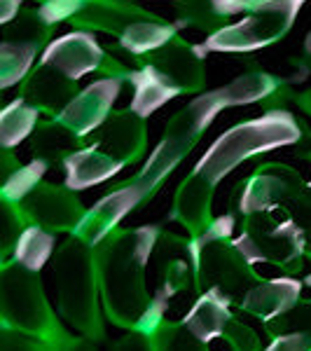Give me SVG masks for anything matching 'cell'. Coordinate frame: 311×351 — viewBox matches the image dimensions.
<instances>
[{"label":"cell","mask_w":311,"mask_h":351,"mask_svg":"<svg viewBox=\"0 0 311 351\" xmlns=\"http://www.w3.org/2000/svg\"><path fill=\"white\" fill-rule=\"evenodd\" d=\"M120 87L122 82L117 77H103V80L89 84L84 92L75 94V99L68 101V106L59 115V122L71 129L77 138L87 136L105 120L110 106L120 94Z\"/></svg>","instance_id":"30bf717a"},{"label":"cell","mask_w":311,"mask_h":351,"mask_svg":"<svg viewBox=\"0 0 311 351\" xmlns=\"http://www.w3.org/2000/svg\"><path fill=\"white\" fill-rule=\"evenodd\" d=\"M38 108H33L28 101L16 99L0 115V136H3V148H14L19 141H24L33 132L38 122Z\"/></svg>","instance_id":"7402d4cb"},{"label":"cell","mask_w":311,"mask_h":351,"mask_svg":"<svg viewBox=\"0 0 311 351\" xmlns=\"http://www.w3.org/2000/svg\"><path fill=\"white\" fill-rule=\"evenodd\" d=\"M143 143H145L143 124H140V117L132 110H124L122 115H117L105 127L103 136L96 141V145L101 150H105L122 164L134 162L143 152Z\"/></svg>","instance_id":"ac0fdd59"},{"label":"cell","mask_w":311,"mask_h":351,"mask_svg":"<svg viewBox=\"0 0 311 351\" xmlns=\"http://www.w3.org/2000/svg\"><path fill=\"white\" fill-rule=\"evenodd\" d=\"M73 82L75 80H68V77L61 75L59 71L40 64V68L33 73L24 101H28L33 108H38L40 112H54L64 106V101L75 99V96H73L75 94Z\"/></svg>","instance_id":"d6986e66"},{"label":"cell","mask_w":311,"mask_h":351,"mask_svg":"<svg viewBox=\"0 0 311 351\" xmlns=\"http://www.w3.org/2000/svg\"><path fill=\"white\" fill-rule=\"evenodd\" d=\"M157 263H160V286H157L152 300L169 304V300L173 295L188 291L195 284L190 239L164 234L160 239V246H157Z\"/></svg>","instance_id":"7c38bea8"},{"label":"cell","mask_w":311,"mask_h":351,"mask_svg":"<svg viewBox=\"0 0 311 351\" xmlns=\"http://www.w3.org/2000/svg\"><path fill=\"white\" fill-rule=\"evenodd\" d=\"M304 284H307L311 288V274H307V279H304Z\"/></svg>","instance_id":"d6a6232c"},{"label":"cell","mask_w":311,"mask_h":351,"mask_svg":"<svg viewBox=\"0 0 311 351\" xmlns=\"http://www.w3.org/2000/svg\"><path fill=\"white\" fill-rule=\"evenodd\" d=\"M176 28L178 24H164L157 21V16H143L120 33V45L129 54L140 56L171 43L176 38Z\"/></svg>","instance_id":"ffe728a7"},{"label":"cell","mask_w":311,"mask_h":351,"mask_svg":"<svg viewBox=\"0 0 311 351\" xmlns=\"http://www.w3.org/2000/svg\"><path fill=\"white\" fill-rule=\"evenodd\" d=\"M309 258H311V253H309Z\"/></svg>","instance_id":"e575fe53"},{"label":"cell","mask_w":311,"mask_h":351,"mask_svg":"<svg viewBox=\"0 0 311 351\" xmlns=\"http://www.w3.org/2000/svg\"><path fill=\"white\" fill-rule=\"evenodd\" d=\"M0 311L8 330L26 332L47 344H59L68 335L45 298L40 271L14 260H5L0 271Z\"/></svg>","instance_id":"5b68a950"},{"label":"cell","mask_w":311,"mask_h":351,"mask_svg":"<svg viewBox=\"0 0 311 351\" xmlns=\"http://www.w3.org/2000/svg\"><path fill=\"white\" fill-rule=\"evenodd\" d=\"M21 0H3V21L8 24L10 19L14 16V12H19Z\"/></svg>","instance_id":"4dcf8cb0"},{"label":"cell","mask_w":311,"mask_h":351,"mask_svg":"<svg viewBox=\"0 0 311 351\" xmlns=\"http://www.w3.org/2000/svg\"><path fill=\"white\" fill-rule=\"evenodd\" d=\"M129 82L134 84V101L129 110L136 112L138 117L152 115L166 101H171L173 96L180 94V89L155 64H148L140 71L129 73Z\"/></svg>","instance_id":"e0dca14e"},{"label":"cell","mask_w":311,"mask_h":351,"mask_svg":"<svg viewBox=\"0 0 311 351\" xmlns=\"http://www.w3.org/2000/svg\"><path fill=\"white\" fill-rule=\"evenodd\" d=\"M54 253V232L40 228V225H26L21 232L19 241H16L12 256L14 263L24 265V267L40 271L49 256Z\"/></svg>","instance_id":"44dd1931"},{"label":"cell","mask_w":311,"mask_h":351,"mask_svg":"<svg viewBox=\"0 0 311 351\" xmlns=\"http://www.w3.org/2000/svg\"><path fill=\"white\" fill-rule=\"evenodd\" d=\"M56 302L61 316L94 342L105 339V326L99 309V269H96V246L71 237L56 251L54 258Z\"/></svg>","instance_id":"3957f363"},{"label":"cell","mask_w":311,"mask_h":351,"mask_svg":"<svg viewBox=\"0 0 311 351\" xmlns=\"http://www.w3.org/2000/svg\"><path fill=\"white\" fill-rule=\"evenodd\" d=\"M103 59V49L99 47L92 33H68L45 49L40 64L59 71L68 80H77L101 68Z\"/></svg>","instance_id":"8fae6325"},{"label":"cell","mask_w":311,"mask_h":351,"mask_svg":"<svg viewBox=\"0 0 311 351\" xmlns=\"http://www.w3.org/2000/svg\"><path fill=\"white\" fill-rule=\"evenodd\" d=\"M54 349L56 351H96V342L89 337H82V335L75 337L68 332L59 344H54Z\"/></svg>","instance_id":"f546056e"},{"label":"cell","mask_w":311,"mask_h":351,"mask_svg":"<svg viewBox=\"0 0 311 351\" xmlns=\"http://www.w3.org/2000/svg\"><path fill=\"white\" fill-rule=\"evenodd\" d=\"M239 188L241 197L236 208L241 216H253V213H271L286 206L307 185L293 169L281 167V164H267V167H258V171Z\"/></svg>","instance_id":"ba28073f"},{"label":"cell","mask_w":311,"mask_h":351,"mask_svg":"<svg viewBox=\"0 0 311 351\" xmlns=\"http://www.w3.org/2000/svg\"><path fill=\"white\" fill-rule=\"evenodd\" d=\"M232 230H234L232 213L211 220V225L201 234L190 237V253L195 265L197 295L216 293L227 300L232 307H239L246 293L258 281H262V276L241 256L234 241H229Z\"/></svg>","instance_id":"7a4b0ae2"},{"label":"cell","mask_w":311,"mask_h":351,"mask_svg":"<svg viewBox=\"0 0 311 351\" xmlns=\"http://www.w3.org/2000/svg\"><path fill=\"white\" fill-rule=\"evenodd\" d=\"M299 8L302 5L293 0H248L244 8L248 16L220 28L195 47L201 56L208 52H253V49L267 47L286 36Z\"/></svg>","instance_id":"8992f818"},{"label":"cell","mask_w":311,"mask_h":351,"mask_svg":"<svg viewBox=\"0 0 311 351\" xmlns=\"http://www.w3.org/2000/svg\"><path fill=\"white\" fill-rule=\"evenodd\" d=\"M73 192L75 190L71 188L38 185L16 206L31 225H40L49 232H75L87 211Z\"/></svg>","instance_id":"9c48e42d"},{"label":"cell","mask_w":311,"mask_h":351,"mask_svg":"<svg viewBox=\"0 0 311 351\" xmlns=\"http://www.w3.org/2000/svg\"><path fill=\"white\" fill-rule=\"evenodd\" d=\"M232 316L234 314H232V304L227 300H223L216 293H201V295H197L192 309L180 319V324L195 337L208 344L211 339L223 337Z\"/></svg>","instance_id":"2e32d148"},{"label":"cell","mask_w":311,"mask_h":351,"mask_svg":"<svg viewBox=\"0 0 311 351\" xmlns=\"http://www.w3.org/2000/svg\"><path fill=\"white\" fill-rule=\"evenodd\" d=\"M309 188H311V183H309Z\"/></svg>","instance_id":"d590c367"},{"label":"cell","mask_w":311,"mask_h":351,"mask_svg":"<svg viewBox=\"0 0 311 351\" xmlns=\"http://www.w3.org/2000/svg\"><path fill=\"white\" fill-rule=\"evenodd\" d=\"M223 339L227 342L229 351H264L258 332L251 326H246L244 321L236 319V316H232V321L223 332Z\"/></svg>","instance_id":"484cf974"},{"label":"cell","mask_w":311,"mask_h":351,"mask_svg":"<svg viewBox=\"0 0 311 351\" xmlns=\"http://www.w3.org/2000/svg\"><path fill=\"white\" fill-rule=\"evenodd\" d=\"M38 45H28L19 40H5L3 43V56H0V68H3V77L0 84L10 87V84L19 82L28 73L33 59H36Z\"/></svg>","instance_id":"603a6c76"},{"label":"cell","mask_w":311,"mask_h":351,"mask_svg":"<svg viewBox=\"0 0 311 351\" xmlns=\"http://www.w3.org/2000/svg\"><path fill=\"white\" fill-rule=\"evenodd\" d=\"M0 351H56V349H54V344H47L33 335H26V332H16V330L3 328Z\"/></svg>","instance_id":"4316f807"},{"label":"cell","mask_w":311,"mask_h":351,"mask_svg":"<svg viewBox=\"0 0 311 351\" xmlns=\"http://www.w3.org/2000/svg\"><path fill=\"white\" fill-rule=\"evenodd\" d=\"M307 52L311 54V33H309V38H307Z\"/></svg>","instance_id":"1f68e13d"},{"label":"cell","mask_w":311,"mask_h":351,"mask_svg":"<svg viewBox=\"0 0 311 351\" xmlns=\"http://www.w3.org/2000/svg\"><path fill=\"white\" fill-rule=\"evenodd\" d=\"M110 351H155V342H152V335H148V332L129 330L124 337L110 344Z\"/></svg>","instance_id":"f1b7e54d"},{"label":"cell","mask_w":311,"mask_h":351,"mask_svg":"<svg viewBox=\"0 0 311 351\" xmlns=\"http://www.w3.org/2000/svg\"><path fill=\"white\" fill-rule=\"evenodd\" d=\"M299 302H302V281L293 279V276H281V279L258 281L236 309L267 324L276 316L290 311Z\"/></svg>","instance_id":"4fadbf2b"},{"label":"cell","mask_w":311,"mask_h":351,"mask_svg":"<svg viewBox=\"0 0 311 351\" xmlns=\"http://www.w3.org/2000/svg\"><path fill=\"white\" fill-rule=\"evenodd\" d=\"M234 246L251 265L267 263L286 274H297L304 265L307 234L290 218L276 220L271 213H253L246 216L244 230L234 239Z\"/></svg>","instance_id":"52a82bcc"},{"label":"cell","mask_w":311,"mask_h":351,"mask_svg":"<svg viewBox=\"0 0 311 351\" xmlns=\"http://www.w3.org/2000/svg\"><path fill=\"white\" fill-rule=\"evenodd\" d=\"M216 185L199 176L190 173L180 185L176 202H173L171 220H178L183 228H188L190 237L201 234L211 225V197Z\"/></svg>","instance_id":"5bb4252c"},{"label":"cell","mask_w":311,"mask_h":351,"mask_svg":"<svg viewBox=\"0 0 311 351\" xmlns=\"http://www.w3.org/2000/svg\"><path fill=\"white\" fill-rule=\"evenodd\" d=\"M49 169V164H45L42 160H33L28 167H16L12 173L5 176L3 183V199L19 204L24 197L31 195L38 188V180L42 178V173Z\"/></svg>","instance_id":"cb8c5ba5"},{"label":"cell","mask_w":311,"mask_h":351,"mask_svg":"<svg viewBox=\"0 0 311 351\" xmlns=\"http://www.w3.org/2000/svg\"><path fill=\"white\" fill-rule=\"evenodd\" d=\"M64 167H66V188L87 190L92 185H99L103 180L112 178L115 173H120L124 164L94 143L89 148L75 150L73 155H68Z\"/></svg>","instance_id":"9a60e30c"},{"label":"cell","mask_w":311,"mask_h":351,"mask_svg":"<svg viewBox=\"0 0 311 351\" xmlns=\"http://www.w3.org/2000/svg\"><path fill=\"white\" fill-rule=\"evenodd\" d=\"M264 351H311V328L309 330L284 332V335L271 337Z\"/></svg>","instance_id":"83f0119b"},{"label":"cell","mask_w":311,"mask_h":351,"mask_svg":"<svg viewBox=\"0 0 311 351\" xmlns=\"http://www.w3.org/2000/svg\"><path fill=\"white\" fill-rule=\"evenodd\" d=\"M293 3H297V5H302V3H304V0H293Z\"/></svg>","instance_id":"836d02e7"},{"label":"cell","mask_w":311,"mask_h":351,"mask_svg":"<svg viewBox=\"0 0 311 351\" xmlns=\"http://www.w3.org/2000/svg\"><path fill=\"white\" fill-rule=\"evenodd\" d=\"M299 127L295 117L286 110H271L264 117L251 122H241L225 132L211 145L192 173L218 185L229 171H234L241 162L251 160L260 152H269L281 145H290L299 141Z\"/></svg>","instance_id":"277c9868"},{"label":"cell","mask_w":311,"mask_h":351,"mask_svg":"<svg viewBox=\"0 0 311 351\" xmlns=\"http://www.w3.org/2000/svg\"><path fill=\"white\" fill-rule=\"evenodd\" d=\"M155 351H211L206 342L195 337L180 321H164L152 332Z\"/></svg>","instance_id":"d4e9b609"},{"label":"cell","mask_w":311,"mask_h":351,"mask_svg":"<svg viewBox=\"0 0 311 351\" xmlns=\"http://www.w3.org/2000/svg\"><path fill=\"white\" fill-rule=\"evenodd\" d=\"M160 234L157 225L115 230L96 246L101 302L105 316L117 328L138 330L148 314L152 295L145 284V267L160 243Z\"/></svg>","instance_id":"6da1fadb"}]
</instances>
